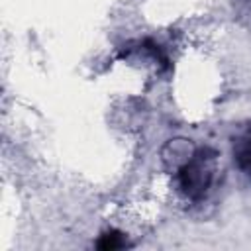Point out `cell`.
Segmentation results:
<instances>
[{"instance_id": "cell-1", "label": "cell", "mask_w": 251, "mask_h": 251, "mask_svg": "<svg viewBox=\"0 0 251 251\" xmlns=\"http://www.w3.org/2000/svg\"><path fill=\"white\" fill-rule=\"evenodd\" d=\"M216 175V151L204 147L196 149L178 169H176V182L180 192L188 200H202L212 184Z\"/></svg>"}, {"instance_id": "cell-2", "label": "cell", "mask_w": 251, "mask_h": 251, "mask_svg": "<svg viewBox=\"0 0 251 251\" xmlns=\"http://www.w3.org/2000/svg\"><path fill=\"white\" fill-rule=\"evenodd\" d=\"M233 163L251 180V133L241 135L233 141Z\"/></svg>"}, {"instance_id": "cell-3", "label": "cell", "mask_w": 251, "mask_h": 251, "mask_svg": "<svg viewBox=\"0 0 251 251\" xmlns=\"http://www.w3.org/2000/svg\"><path fill=\"white\" fill-rule=\"evenodd\" d=\"M96 247L102 249V251H114V249H124L127 247V239L122 231H116V229H108L100 235V239L96 241Z\"/></svg>"}]
</instances>
